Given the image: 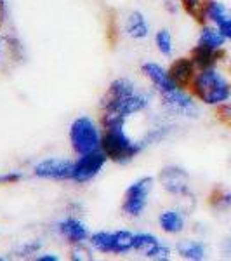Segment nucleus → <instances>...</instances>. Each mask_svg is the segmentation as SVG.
Here are the masks:
<instances>
[{"instance_id": "20", "label": "nucleus", "mask_w": 231, "mask_h": 261, "mask_svg": "<svg viewBox=\"0 0 231 261\" xmlns=\"http://www.w3.org/2000/svg\"><path fill=\"white\" fill-rule=\"evenodd\" d=\"M211 0H179V6L190 18L198 21L200 24H207V6Z\"/></svg>"}, {"instance_id": "21", "label": "nucleus", "mask_w": 231, "mask_h": 261, "mask_svg": "<svg viewBox=\"0 0 231 261\" xmlns=\"http://www.w3.org/2000/svg\"><path fill=\"white\" fill-rule=\"evenodd\" d=\"M134 233L136 231L131 230H113V254H127V252L134 251Z\"/></svg>"}, {"instance_id": "5", "label": "nucleus", "mask_w": 231, "mask_h": 261, "mask_svg": "<svg viewBox=\"0 0 231 261\" xmlns=\"http://www.w3.org/2000/svg\"><path fill=\"white\" fill-rule=\"evenodd\" d=\"M155 178L153 176H141L136 181H132L124 192L122 197V213L124 216L137 220L145 214L150 202V193L153 192Z\"/></svg>"}, {"instance_id": "11", "label": "nucleus", "mask_w": 231, "mask_h": 261, "mask_svg": "<svg viewBox=\"0 0 231 261\" xmlns=\"http://www.w3.org/2000/svg\"><path fill=\"white\" fill-rule=\"evenodd\" d=\"M24 61V49L18 37L0 32V70H14Z\"/></svg>"}, {"instance_id": "6", "label": "nucleus", "mask_w": 231, "mask_h": 261, "mask_svg": "<svg viewBox=\"0 0 231 261\" xmlns=\"http://www.w3.org/2000/svg\"><path fill=\"white\" fill-rule=\"evenodd\" d=\"M162 107L165 112L172 115L184 117V119H196L200 115V108L196 105V98L183 87H174V89L158 92Z\"/></svg>"}, {"instance_id": "22", "label": "nucleus", "mask_w": 231, "mask_h": 261, "mask_svg": "<svg viewBox=\"0 0 231 261\" xmlns=\"http://www.w3.org/2000/svg\"><path fill=\"white\" fill-rule=\"evenodd\" d=\"M155 47L158 53L165 58H170L174 54V39H172V33L169 28H160V30L155 32L153 37Z\"/></svg>"}, {"instance_id": "7", "label": "nucleus", "mask_w": 231, "mask_h": 261, "mask_svg": "<svg viewBox=\"0 0 231 261\" xmlns=\"http://www.w3.org/2000/svg\"><path fill=\"white\" fill-rule=\"evenodd\" d=\"M157 179L158 185L163 188V192H167L169 195L178 197V199H190L191 197V176L184 167L176 166V164L162 167Z\"/></svg>"}, {"instance_id": "4", "label": "nucleus", "mask_w": 231, "mask_h": 261, "mask_svg": "<svg viewBox=\"0 0 231 261\" xmlns=\"http://www.w3.org/2000/svg\"><path fill=\"white\" fill-rule=\"evenodd\" d=\"M101 136H103V127L89 115L73 119L68 127L70 146L77 157L101 150Z\"/></svg>"}, {"instance_id": "18", "label": "nucleus", "mask_w": 231, "mask_h": 261, "mask_svg": "<svg viewBox=\"0 0 231 261\" xmlns=\"http://www.w3.org/2000/svg\"><path fill=\"white\" fill-rule=\"evenodd\" d=\"M176 252L188 261H201L207 256L205 244L200 241H193V239H181V241H178Z\"/></svg>"}, {"instance_id": "17", "label": "nucleus", "mask_w": 231, "mask_h": 261, "mask_svg": "<svg viewBox=\"0 0 231 261\" xmlns=\"http://www.w3.org/2000/svg\"><path fill=\"white\" fill-rule=\"evenodd\" d=\"M190 58H191V61L195 63L196 70L214 68L222 58V50L221 49H209V47H204V45L196 44L195 47L191 49Z\"/></svg>"}, {"instance_id": "23", "label": "nucleus", "mask_w": 231, "mask_h": 261, "mask_svg": "<svg viewBox=\"0 0 231 261\" xmlns=\"http://www.w3.org/2000/svg\"><path fill=\"white\" fill-rule=\"evenodd\" d=\"M170 130H172V127L169 124H158V125H155V127H150L146 130L145 136L141 138V141L145 143V146L157 145V143H162L167 136H169Z\"/></svg>"}, {"instance_id": "2", "label": "nucleus", "mask_w": 231, "mask_h": 261, "mask_svg": "<svg viewBox=\"0 0 231 261\" xmlns=\"http://www.w3.org/2000/svg\"><path fill=\"white\" fill-rule=\"evenodd\" d=\"M145 143L141 140H134L125 130V124L108 125L103 127L101 136V150L108 157V161L117 166H127L137 155L145 150Z\"/></svg>"}, {"instance_id": "31", "label": "nucleus", "mask_w": 231, "mask_h": 261, "mask_svg": "<svg viewBox=\"0 0 231 261\" xmlns=\"http://www.w3.org/2000/svg\"><path fill=\"white\" fill-rule=\"evenodd\" d=\"M37 261H60V256L56 252H39L35 256Z\"/></svg>"}, {"instance_id": "28", "label": "nucleus", "mask_w": 231, "mask_h": 261, "mask_svg": "<svg viewBox=\"0 0 231 261\" xmlns=\"http://www.w3.org/2000/svg\"><path fill=\"white\" fill-rule=\"evenodd\" d=\"M24 172L19 169H12V171H6L0 172V187H9V185H18L24 179Z\"/></svg>"}, {"instance_id": "15", "label": "nucleus", "mask_w": 231, "mask_h": 261, "mask_svg": "<svg viewBox=\"0 0 231 261\" xmlns=\"http://www.w3.org/2000/svg\"><path fill=\"white\" fill-rule=\"evenodd\" d=\"M124 33L132 40H145L150 37L151 28L146 16L141 11L134 9L124 19Z\"/></svg>"}, {"instance_id": "16", "label": "nucleus", "mask_w": 231, "mask_h": 261, "mask_svg": "<svg viewBox=\"0 0 231 261\" xmlns=\"http://www.w3.org/2000/svg\"><path fill=\"white\" fill-rule=\"evenodd\" d=\"M157 223L167 235H179L186 226V218L181 209H163L158 214Z\"/></svg>"}, {"instance_id": "13", "label": "nucleus", "mask_w": 231, "mask_h": 261, "mask_svg": "<svg viewBox=\"0 0 231 261\" xmlns=\"http://www.w3.org/2000/svg\"><path fill=\"white\" fill-rule=\"evenodd\" d=\"M141 73H142V77L148 79V82L153 86V89L157 94L158 92H163V91H169V89L178 87L174 82H172L169 70L163 68L160 63H157V61H145L142 63Z\"/></svg>"}, {"instance_id": "25", "label": "nucleus", "mask_w": 231, "mask_h": 261, "mask_svg": "<svg viewBox=\"0 0 231 261\" xmlns=\"http://www.w3.org/2000/svg\"><path fill=\"white\" fill-rule=\"evenodd\" d=\"M229 14V11L226 9V6L219 0H211L207 6V21H211L212 24H219L226 16Z\"/></svg>"}, {"instance_id": "26", "label": "nucleus", "mask_w": 231, "mask_h": 261, "mask_svg": "<svg viewBox=\"0 0 231 261\" xmlns=\"http://www.w3.org/2000/svg\"><path fill=\"white\" fill-rule=\"evenodd\" d=\"M92 247L89 242H82V244H71L70 246V259L73 261H89L92 259Z\"/></svg>"}, {"instance_id": "29", "label": "nucleus", "mask_w": 231, "mask_h": 261, "mask_svg": "<svg viewBox=\"0 0 231 261\" xmlns=\"http://www.w3.org/2000/svg\"><path fill=\"white\" fill-rule=\"evenodd\" d=\"M217 28H219V32L224 35L226 40H231V12L221 21L219 24H217Z\"/></svg>"}, {"instance_id": "32", "label": "nucleus", "mask_w": 231, "mask_h": 261, "mask_svg": "<svg viewBox=\"0 0 231 261\" xmlns=\"http://www.w3.org/2000/svg\"><path fill=\"white\" fill-rule=\"evenodd\" d=\"M6 21H7V2L6 0H0V30H2Z\"/></svg>"}, {"instance_id": "27", "label": "nucleus", "mask_w": 231, "mask_h": 261, "mask_svg": "<svg viewBox=\"0 0 231 261\" xmlns=\"http://www.w3.org/2000/svg\"><path fill=\"white\" fill-rule=\"evenodd\" d=\"M42 251V241L39 239H33V241H26L24 244H21V246L16 249V256L18 258H33L35 259V256L39 254Z\"/></svg>"}, {"instance_id": "3", "label": "nucleus", "mask_w": 231, "mask_h": 261, "mask_svg": "<svg viewBox=\"0 0 231 261\" xmlns=\"http://www.w3.org/2000/svg\"><path fill=\"white\" fill-rule=\"evenodd\" d=\"M191 94L207 107H219L231 99V84L214 68L198 70L191 84Z\"/></svg>"}, {"instance_id": "9", "label": "nucleus", "mask_w": 231, "mask_h": 261, "mask_svg": "<svg viewBox=\"0 0 231 261\" xmlns=\"http://www.w3.org/2000/svg\"><path fill=\"white\" fill-rule=\"evenodd\" d=\"M32 174L45 181H71L73 161L65 157H45L33 164Z\"/></svg>"}, {"instance_id": "30", "label": "nucleus", "mask_w": 231, "mask_h": 261, "mask_svg": "<svg viewBox=\"0 0 231 261\" xmlns=\"http://www.w3.org/2000/svg\"><path fill=\"white\" fill-rule=\"evenodd\" d=\"M219 119L224 122H231V103L219 105Z\"/></svg>"}, {"instance_id": "1", "label": "nucleus", "mask_w": 231, "mask_h": 261, "mask_svg": "<svg viewBox=\"0 0 231 261\" xmlns=\"http://www.w3.org/2000/svg\"><path fill=\"white\" fill-rule=\"evenodd\" d=\"M153 94L137 87L129 77H117L108 84L99 101L101 127L117 124H127L131 117L142 113L150 108Z\"/></svg>"}, {"instance_id": "33", "label": "nucleus", "mask_w": 231, "mask_h": 261, "mask_svg": "<svg viewBox=\"0 0 231 261\" xmlns=\"http://www.w3.org/2000/svg\"><path fill=\"white\" fill-rule=\"evenodd\" d=\"M221 249H222V252H224V254L231 256V237L229 239H224V242L221 244Z\"/></svg>"}, {"instance_id": "10", "label": "nucleus", "mask_w": 231, "mask_h": 261, "mask_svg": "<svg viewBox=\"0 0 231 261\" xmlns=\"http://www.w3.org/2000/svg\"><path fill=\"white\" fill-rule=\"evenodd\" d=\"M134 251L141 252L146 259L167 261L170 259L172 249L160 237L150 231H136L134 233Z\"/></svg>"}, {"instance_id": "12", "label": "nucleus", "mask_w": 231, "mask_h": 261, "mask_svg": "<svg viewBox=\"0 0 231 261\" xmlns=\"http://www.w3.org/2000/svg\"><path fill=\"white\" fill-rule=\"evenodd\" d=\"M56 231L57 235L66 241L71 246V244H82V242H89L91 231L87 228V225L83 223L78 216H73V214H68L66 218H63L56 223Z\"/></svg>"}, {"instance_id": "19", "label": "nucleus", "mask_w": 231, "mask_h": 261, "mask_svg": "<svg viewBox=\"0 0 231 261\" xmlns=\"http://www.w3.org/2000/svg\"><path fill=\"white\" fill-rule=\"evenodd\" d=\"M224 35L219 32V28L216 24H201V32L198 35V40L196 44L198 45H204V47H209V49H222L224 45Z\"/></svg>"}, {"instance_id": "14", "label": "nucleus", "mask_w": 231, "mask_h": 261, "mask_svg": "<svg viewBox=\"0 0 231 261\" xmlns=\"http://www.w3.org/2000/svg\"><path fill=\"white\" fill-rule=\"evenodd\" d=\"M169 75L172 79V82L178 87H183V89H190L193 79L196 75V66L195 63L191 61V58H178L170 63L169 68Z\"/></svg>"}, {"instance_id": "24", "label": "nucleus", "mask_w": 231, "mask_h": 261, "mask_svg": "<svg viewBox=\"0 0 231 261\" xmlns=\"http://www.w3.org/2000/svg\"><path fill=\"white\" fill-rule=\"evenodd\" d=\"M209 204H211L216 211H229L231 209V190H221V188L214 190L211 193Z\"/></svg>"}, {"instance_id": "8", "label": "nucleus", "mask_w": 231, "mask_h": 261, "mask_svg": "<svg viewBox=\"0 0 231 261\" xmlns=\"http://www.w3.org/2000/svg\"><path fill=\"white\" fill-rule=\"evenodd\" d=\"M108 162V157L103 150H96L85 155H78L77 161H73V174L71 183L75 185H87L101 174Z\"/></svg>"}]
</instances>
